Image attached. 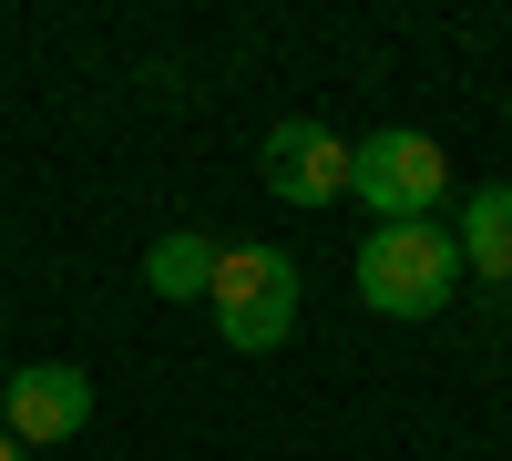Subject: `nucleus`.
I'll list each match as a JSON object with an SVG mask.
<instances>
[{"instance_id": "nucleus-1", "label": "nucleus", "mask_w": 512, "mask_h": 461, "mask_svg": "<svg viewBox=\"0 0 512 461\" xmlns=\"http://www.w3.org/2000/svg\"><path fill=\"white\" fill-rule=\"evenodd\" d=\"M451 287H461V236L451 226H369L359 246V298L379 318H441L451 308Z\"/></svg>"}, {"instance_id": "nucleus-2", "label": "nucleus", "mask_w": 512, "mask_h": 461, "mask_svg": "<svg viewBox=\"0 0 512 461\" xmlns=\"http://www.w3.org/2000/svg\"><path fill=\"white\" fill-rule=\"evenodd\" d=\"M216 339L236 359H267L287 349V328H297V267L277 257V246H216Z\"/></svg>"}, {"instance_id": "nucleus-3", "label": "nucleus", "mask_w": 512, "mask_h": 461, "mask_svg": "<svg viewBox=\"0 0 512 461\" xmlns=\"http://www.w3.org/2000/svg\"><path fill=\"white\" fill-rule=\"evenodd\" d=\"M349 195L379 226H420L451 195V154L431 134H369V144H349Z\"/></svg>"}, {"instance_id": "nucleus-4", "label": "nucleus", "mask_w": 512, "mask_h": 461, "mask_svg": "<svg viewBox=\"0 0 512 461\" xmlns=\"http://www.w3.org/2000/svg\"><path fill=\"white\" fill-rule=\"evenodd\" d=\"M82 421H93V380H82L72 359H31V369H11V380H0V431H11L21 451L72 441Z\"/></svg>"}, {"instance_id": "nucleus-5", "label": "nucleus", "mask_w": 512, "mask_h": 461, "mask_svg": "<svg viewBox=\"0 0 512 461\" xmlns=\"http://www.w3.org/2000/svg\"><path fill=\"white\" fill-rule=\"evenodd\" d=\"M256 164H267V195L277 205H338V195H349V144H338L328 123H308V113L267 123Z\"/></svg>"}, {"instance_id": "nucleus-6", "label": "nucleus", "mask_w": 512, "mask_h": 461, "mask_svg": "<svg viewBox=\"0 0 512 461\" xmlns=\"http://www.w3.org/2000/svg\"><path fill=\"white\" fill-rule=\"evenodd\" d=\"M461 267H482L492 287L512 277V185H482L461 205Z\"/></svg>"}, {"instance_id": "nucleus-7", "label": "nucleus", "mask_w": 512, "mask_h": 461, "mask_svg": "<svg viewBox=\"0 0 512 461\" xmlns=\"http://www.w3.org/2000/svg\"><path fill=\"white\" fill-rule=\"evenodd\" d=\"M144 287L154 298H205V287H216V236L175 226L164 246H144Z\"/></svg>"}, {"instance_id": "nucleus-8", "label": "nucleus", "mask_w": 512, "mask_h": 461, "mask_svg": "<svg viewBox=\"0 0 512 461\" xmlns=\"http://www.w3.org/2000/svg\"><path fill=\"white\" fill-rule=\"evenodd\" d=\"M0 461H31V451H21V441H11V431H0Z\"/></svg>"}]
</instances>
